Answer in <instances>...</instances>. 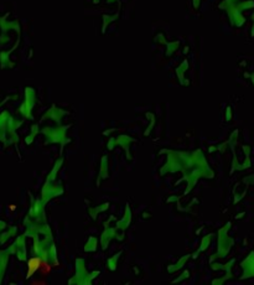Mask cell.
I'll use <instances>...</instances> for the list:
<instances>
[{"label": "cell", "instance_id": "6da1fadb", "mask_svg": "<svg viewBox=\"0 0 254 285\" xmlns=\"http://www.w3.org/2000/svg\"><path fill=\"white\" fill-rule=\"evenodd\" d=\"M43 260L41 258H31L27 263V266H29V271H27V278L31 277V275L35 273L36 270H40L41 265H42Z\"/></svg>", "mask_w": 254, "mask_h": 285}, {"label": "cell", "instance_id": "7a4b0ae2", "mask_svg": "<svg viewBox=\"0 0 254 285\" xmlns=\"http://www.w3.org/2000/svg\"><path fill=\"white\" fill-rule=\"evenodd\" d=\"M40 271L43 274V275H47L51 271V265L50 264H47L46 262H43L42 263V265H41V268H40Z\"/></svg>", "mask_w": 254, "mask_h": 285}]
</instances>
